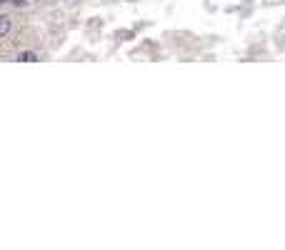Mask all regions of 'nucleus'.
Masks as SVG:
<instances>
[{"label": "nucleus", "instance_id": "f03ea898", "mask_svg": "<svg viewBox=\"0 0 285 250\" xmlns=\"http://www.w3.org/2000/svg\"><path fill=\"white\" fill-rule=\"evenodd\" d=\"M8 33H10V18L3 15V18H0V38H5Z\"/></svg>", "mask_w": 285, "mask_h": 250}, {"label": "nucleus", "instance_id": "f257e3e1", "mask_svg": "<svg viewBox=\"0 0 285 250\" xmlns=\"http://www.w3.org/2000/svg\"><path fill=\"white\" fill-rule=\"evenodd\" d=\"M18 60L20 62H38L40 58H38V53H33V50H23V53L18 55Z\"/></svg>", "mask_w": 285, "mask_h": 250}, {"label": "nucleus", "instance_id": "7ed1b4c3", "mask_svg": "<svg viewBox=\"0 0 285 250\" xmlns=\"http://www.w3.org/2000/svg\"><path fill=\"white\" fill-rule=\"evenodd\" d=\"M13 5H25V0H10Z\"/></svg>", "mask_w": 285, "mask_h": 250}]
</instances>
